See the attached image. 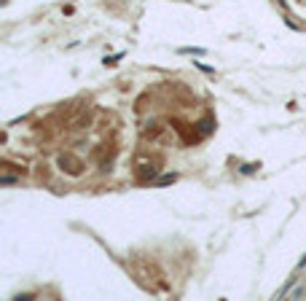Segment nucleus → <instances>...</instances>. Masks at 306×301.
Segmentation results:
<instances>
[{
  "instance_id": "nucleus-1",
  "label": "nucleus",
  "mask_w": 306,
  "mask_h": 301,
  "mask_svg": "<svg viewBox=\"0 0 306 301\" xmlns=\"http://www.w3.org/2000/svg\"><path fill=\"white\" fill-rule=\"evenodd\" d=\"M158 169H161V162H158L156 156H151L148 151L134 153V172H137L140 180H153Z\"/></svg>"
},
{
  "instance_id": "nucleus-2",
  "label": "nucleus",
  "mask_w": 306,
  "mask_h": 301,
  "mask_svg": "<svg viewBox=\"0 0 306 301\" xmlns=\"http://www.w3.org/2000/svg\"><path fill=\"white\" fill-rule=\"evenodd\" d=\"M164 127L161 124H156V121H151V124H145L143 127V140H151V143H164Z\"/></svg>"
},
{
  "instance_id": "nucleus-3",
  "label": "nucleus",
  "mask_w": 306,
  "mask_h": 301,
  "mask_svg": "<svg viewBox=\"0 0 306 301\" xmlns=\"http://www.w3.org/2000/svg\"><path fill=\"white\" fill-rule=\"evenodd\" d=\"M59 167H67V172H70V175H78V172L83 169V164L78 162V159H73L70 153H67V156H62V159H59Z\"/></svg>"
}]
</instances>
